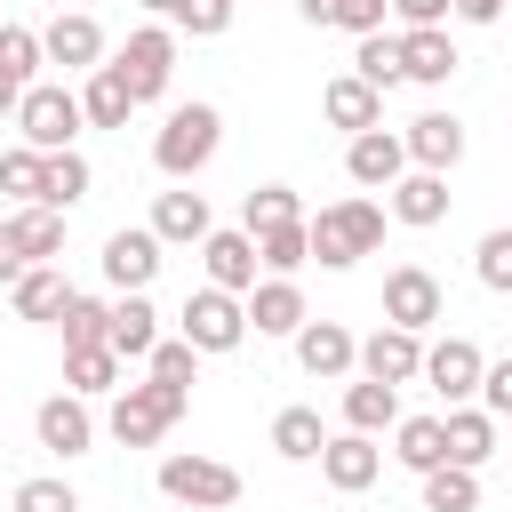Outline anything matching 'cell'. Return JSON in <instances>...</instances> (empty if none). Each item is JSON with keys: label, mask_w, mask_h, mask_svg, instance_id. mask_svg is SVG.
Returning <instances> with one entry per match:
<instances>
[{"label": "cell", "mask_w": 512, "mask_h": 512, "mask_svg": "<svg viewBox=\"0 0 512 512\" xmlns=\"http://www.w3.org/2000/svg\"><path fill=\"white\" fill-rule=\"evenodd\" d=\"M304 232H312V256H320L328 272H352L360 256L384 248V208H376L368 192H352V200H328L320 216H304Z\"/></svg>", "instance_id": "obj_1"}, {"label": "cell", "mask_w": 512, "mask_h": 512, "mask_svg": "<svg viewBox=\"0 0 512 512\" xmlns=\"http://www.w3.org/2000/svg\"><path fill=\"white\" fill-rule=\"evenodd\" d=\"M216 144H224V112L216 104H176L160 120V136H152V168L184 184V176H200L216 160Z\"/></svg>", "instance_id": "obj_2"}, {"label": "cell", "mask_w": 512, "mask_h": 512, "mask_svg": "<svg viewBox=\"0 0 512 512\" xmlns=\"http://www.w3.org/2000/svg\"><path fill=\"white\" fill-rule=\"evenodd\" d=\"M80 128H88V112H80V96H72L64 80H32V88H24V104H16V136H24L32 152H72Z\"/></svg>", "instance_id": "obj_3"}, {"label": "cell", "mask_w": 512, "mask_h": 512, "mask_svg": "<svg viewBox=\"0 0 512 512\" xmlns=\"http://www.w3.org/2000/svg\"><path fill=\"white\" fill-rule=\"evenodd\" d=\"M176 336H184L192 352H240V344H248V296L192 288L184 312H176Z\"/></svg>", "instance_id": "obj_4"}, {"label": "cell", "mask_w": 512, "mask_h": 512, "mask_svg": "<svg viewBox=\"0 0 512 512\" xmlns=\"http://www.w3.org/2000/svg\"><path fill=\"white\" fill-rule=\"evenodd\" d=\"M184 408H192V392H176V384H152V376H144V384H120V400H112V440H120V448H152Z\"/></svg>", "instance_id": "obj_5"}, {"label": "cell", "mask_w": 512, "mask_h": 512, "mask_svg": "<svg viewBox=\"0 0 512 512\" xmlns=\"http://www.w3.org/2000/svg\"><path fill=\"white\" fill-rule=\"evenodd\" d=\"M160 496L192 504V512H232L240 504V472L224 456H160Z\"/></svg>", "instance_id": "obj_6"}, {"label": "cell", "mask_w": 512, "mask_h": 512, "mask_svg": "<svg viewBox=\"0 0 512 512\" xmlns=\"http://www.w3.org/2000/svg\"><path fill=\"white\" fill-rule=\"evenodd\" d=\"M112 72L136 88V104H160V96H168V80H176V32H168V24H136V32L120 40Z\"/></svg>", "instance_id": "obj_7"}, {"label": "cell", "mask_w": 512, "mask_h": 512, "mask_svg": "<svg viewBox=\"0 0 512 512\" xmlns=\"http://www.w3.org/2000/svg\"><path fill=\"white\" fill-rule=\"evenodd\" d=\"M96 264H104V280H112L120 296H144V288L160 280V264H168V256H160V232H152V224H120V232L104 240V256H96Z\"/></svg>", "instance_id": "obj_8"}, {"label": "cell", "mask_w": 512, "mask_h": 512, "mask_svg": "<svg viewBox=\"0 0 512 512\" xmlns=\"http://www.w3.org/2000/svg\"><path fill=\"white\" fill-rule=\"evenodd\" d=\"M480 376H488V352H480L472 336H440V344H424V384H432L448 408L480 400Z\"/></svg>", "instance_id": "obj_9"}, {"label": "cell", "mask_w": 512, "mask_h": 512, "mask_svg": "<svg viewBox=\"0 0 512 512\" xmlns=\"http://www.w3.org/2000/svg\"><path fill=\"white\" fill-rule=\"evenodd\" d=\"M440 312H448V296H440V280H432L424 264H392V272H384V320H392V328H416V336H424Z\"/></svg>", "instance_id": "obj_10"}, {"label": "cell", "mask_w": 512, "mask_h": 512, "mask_svg": "<svg viewBox=\"0 0 512 512\" xmlns=\"http://www.w3.org/2000/svg\"><path fill=\"white\" fill-rule=\"evenodd\" d=\"M360 376H368V384H392V392H400V384H424V336L384 320V328L360 344Z\"/></svg>", "instance_id": "obj_11"}, {"label": "cell", "mask_w": 512, "mask_h": 512, "mask_svg": "<svg viewBox=\"0 0 512 512\" xmlns=\"http://www.w3.org/2000/svg\"><path fill=\"white\" fill-rule=\"evenodd\" d=\"M344 176H352L360 192H392V184L408 176V144H400L392 128H368V136L344 144Z\"/></svg>", "instance_id": "obj_12"}, {"label": "cell", "mask_w": 512, "mask_h": 512, "mask_svg": "<svg viewBox=\"0 0 512 512\" xmlns=\"http://www.w3.org/2000/svg\"><path fill=\"white\" fill-rule=\"evenodd\" d=\"M400 144H408V168L448 176V168L464 160V120H456V112H416V120L400 128Z\"/></svg>", "instance_id": "obj_13"}, {"label": "cell", "mask_w": 512, "mask_h": 512, "mask_svg": "<svg viewBox=\"0 0 512 512\" xmlns=\"http://www.w3.org/2000/svg\"><path fill=\"white\" fill-rule=\"evenodd\" d=\"M376 472H384V448L368 432H328V448H320V480L328 488L360 496V488H376Z\"/></svg>", "instance_id": "obj_14"}, {"label": "cell", "mask_w": 512, "mask_h": 512, "mask_svg": "<svg viewBox=\"0 0 512 512\" xmlns=\"http://www.w3.org/2000/svg\"><path fill=\"white\" fill-rule=\"evenodd\" d=\"M384 216H392V224H408V232H432V224L448 216V176H432V168H408V176L384 192Z\"/></svg>", "instance_id": "obj_15"}, {"label": "cell", "mask_w": 512, "mask_h": 512, "mask_svg": "<svg viewBox=\"0 0 512 512\" xmlns=\"http://www.w3.org/2000/svg\"><path fill=\"white\" fill-rule=\"evenodd\" d=\"M200 264H208V288H224V296H248L256 288V232H208L200 240Z\"/></svg>", "instance_id": "obj_16"}, {"label": "cell", "mask_w": 512, "mask_h": 512, "mask_svg": "<svg viewBox=\"0 0 512 512\" xmlns=\"http://www.w3.org/2000/svg\"><path fill=\"white\" fill-rule=\"evenodd\" d=\"M296 360H304V376H352L360 368V336L344 320H304L296 328Z\"/></svg>", "instance_id": "obj_17"}, {"label": "cell", "mask_w": 512, "mask_h": 512, "mask_svg": "<svg viewBox=\"0 0 512 512\" xmlns=\"http://www.w3.org/2000/svg\"><path fill=\"white\" fill-rule=\"evenodd\" d=\"M32 432H40V448H56V456H88V448H96V416H88V400H80V392L40 400Z\"/></svg>", "instance_id": "obj_18"}, {"label": "cell", "mask_w": 512, "mask_h": 512, "mask_svg": "<svg viewBox=\"0 0 512 512\" xmlns=\"http://www.w3.org/2000/svg\"><path fill=\"white\" fill-rule=\"evenodd\" d=\"M40 48H48V64H64V72H104V24L96 16H56L48 32H40Z\"/></svg>", "instance_id": "obj_19"}, {"label": "cell", "mask_w": 512, "mask_h": 512, "mask_svg": "<svg viewBox=\"0 0 512 512\" xmlns=\"http://www.w3.org/2000/svg\"><path fill=\"white\" fill-rule=\"evenodd\" d=\"M320 112H328V128H344V136H368V128H384V96H376L360 72H336V80L320 88Z\"/></svg>", "instance_id": "obj_20"}, {"label": "cell", "mask_w": 512, "mask_h": 512, "mask_svg": "<svg viewBox=\"0 0 512 512\" xmlns=\"http://www.w3.org/2000/svg\"><path fill=\"white\" fill-rule=\"evenodd\" d=\"M312 312H304V288L296 280H256L248 288V328L256 336H296Z\"/></svg>", "instance_id": "obj_21"}, {"label": "cell", "mask_w": 512, "mask_h": 512, "mask_svg": "<svg viewBox=\"0 0 512 512\" xmlns=\"http://www.w3.org/2000/svg\"><path fill=\"white\" fill-rule=\"evenodd\" d=\"M152 232H160V248H200L216 224H208V200L200 192H160L152 200Z\"/></svg>", "instance_id": "obj_22"}, {"label": "cell", "mask_w": 512, "mask_h": 512, "mask_svg": "<svg viewBox=\"0 0 512 512\" xmlns=\"http://www.w3.org/2000/svg\"><path fill=\"white\" fill-rule=\"evenodd\" d=\"M80 288L64 280V264H32L16 288H8V304H16V320H64V304H72Z\"/></svg>", "instance_id": "obj_23"}, {"label": "cell", "mask_w": 512, "mask_h": 512, "mask_svg": "<svg viewBox=\"0 0 512 512\" xmlns=\"http://www.w3.org/2000/svg\"><path fill=\"white\" fill-rule=\"evenodd\" d=\"M104 344H112L120 360H152V352H160V312H152V296H120Z\"/></svg>", "instance_id": "obj_24"}, {"label": "cell", "mask_w": 512, "mask_h": 512, "mask_svg": "<svg viewBox=\"0 0 512 512\" xmlns=\"http://www.w3.org/2000/svg\"><path fill=\"white\" fill-rule=\"evenodd\" d=\"M392 456L408 472H440L448 464V416H400L392 424Z\"/></svg>", "instance_id": "obj_25"}, {"label": "cell", "mask_w": 512, "mask_h": 512, "mask_svg": "<svg viewBox=\"0 0 512 512\" xmlns=\"http://www.w3.org/2000/svg\"><path fill=\"white\" fill-rule=\"evenodd\" d=\"M400 64H408L416 88H448V72H456L464 56H456L448 32H400Z\"/></svg>", "instance_id": "obj_26"}, {"label": "cell", "mask_w": 512, "mask_h": 512, "mask_svg": "<svg viewBox=\"0 0 512 512\" xmlns=\"http://www.w3.org/2000/svg\"><path fill=\"white\" fill-rule=\"evenodd\" d=\"M392 424H400V392H392V384H368V376L344 384V432H368V440H376V432H392Z\"/></svg>", "instance_id": "obj_27"}, {"label": "cell", "mask_w": 512, "mask_h": 512, "mask_svg": "<svg viewBox=\"0 0 512 512\" xmlns=\"http://www.w3.org/2000/svg\"><path fill=\"white\" fill-rule=\"evenodd\" d=\"M488 456H496V416L488 408H448V464L480 472Z\"/></svg>", "instance_id": "obj_28"}, {"label": "cell", "mask_w": 512, "mask_h": 512, "mask_svg": "<svg viewBox=\"0 0 512 512\" xmlns=\"http://www.w3.org/2000/svg\"><path fill=\"white\" fill-rule=\"evenodd\" d=\"M80 112H88V128H128V112H136V88L104 64V72H88V88H80Z\"/></svg>", "instance_id": "obj_29"}, {"label": "cell", "mask_w": 512, "mask_h": 512, "mask_svg": "<svg viewBox=\"0 0 512 512\" xmlns=\"http://www.w3.org/2000/svg\"><path fill=\"white\" fill-rule=\"evenodd\" d=\"M352 72L384 96V88H400L408 80V64H400V32H368V40H352Z\"/></svg>", "instance_id": "obj_30"}, {"label": "cell", "mask_w": 512, "mask_h": 512, "mask_svg": "<svg viewBox=\"0 0 512 512\" xmlns=\"http://www.w3.org/2000/svg\"><path fill=\"white\" fill-rule=\"evenodd\" d=\"M272 448H280L288 464H320V448H328L320 408H280V416H272Z\"/></svg>", "instance_id": "obj_31"}, {"label": "cell", "mask_w": 512, "mask_h": 512, "mask_svg": "<svg viewBox=\"0 0 512 512\" xmlns=\"http://www.w3.org/2000/svg\"><path fill=\"white\" fill-rule=\"evenodd\" d=\"M120 368H128V360H120L112 344L64 352V392H80V400H88V392H112V384H120Z\"/></svg>", "instance_id": "obj_32"}, {"label": "cell", "mask_w": 512, "mask_h": 512, "mask_svg": "<svg viewBox=\"0 0 512 512\" xmlns=\"http://www.w3.org/2000/svg\"><path fill=\"white\" fill-rule=\"evenodd\" d=\"M280 224H304L296 192H288V184H256V192L240 200V232H280Z\"/></svg>", "instance_id": "obj_33"}, {"label": "cell", "mask_w": 512, "mask_h": 512, "mask_svg": "<svg viewBox=\"0 0 512 512\" xmlns=\"http://www.w3.org/2000/svg\"><path fill=\"white\" fill-rule=\"evenodd\" d=\"M424 512H480V472H464V464L424 472Z\"/></svg>", "instance_id": "obj_34"}, {"label": "cell", "mask_w": 512, "mask_h": 512, "mask_svg": "<svg viewBox=\"0 0 512 512\" xmlns=\"http://www.w3.org/2000/svg\"><path fill=\"white\" fill-rule=\"evenodd\" d=\"M16 240L32 264H56L64 256V208H16Z\"/></svg>", "instance_id": "obj_35"}, {"label": "cell", "mask_w": 512, "mask_h": 512, "mask_svg": "<svg viewBox=\"0 0 512 512\" xmlns=\"http://www.w3.org/2000/svg\"><path fill=\"white\" fill-rule=\"evenodd\" d=\"M256 256L272 280H296V264H312V232L304 224H280V232H256Z\"/></svg>", "instance_id": "obj_36"}, {"label": "cell", "mask_w": 512, "mask_h": 512, "mask_svg": "<svg viewBox=\"0 0 512 512\" xmlns=\"http://www.w3.org/2000/svg\"><path fill=\"white\" fill-rule=\"evenodd\" d=\"M40 184H48V152H32V144H16V152H0V192H8V200H24V208H40Z\"/></svg>", "instance_id": "obj_37"}, {"label": "cell", "mask_w": 512, "mask_h": 512, "mask_svg": "<svg viewBox=\"0 0 512 512\" xmlns=\"http://www.w3.org/2000/svg\"><path fill=\"white\" fill-rule=\"evenodd\" d=\"M88 160L80 152H48V184H40V208H72V200H88Z\"/></svg>", "instance_id": "obj_38"}, {"label": "cell", "mask_w": 512, "mask_h": 512, "mask_svg": "<svg viewBox=\"0 0 512 512\" xmlns=\"http://www.w3.org/2000/svg\"><path fill=\"white\" fill-rule=\"evenodd\" d=\"M104 336H112V304L72 296V304H64V352H88V344H104Z\"/></svg>", "instance_id": "obj_39"}, {"label": "cell", "mask_w": 512, "mask_h": 512, "mask_svg": "<svg viewBox=\"0 0 512 512\" xmlns=\"http://www.w3.org/2000/svg\"><path fill=\"white\" fill-rule=\"evenodd\" d=\"M40 64H48V48H40V32H24V24H0V72L8 80H40Z\"/></svg>", "instance_id": "obj_40"}, {"label": "cell", "mask_w": 512, "mask_h": 512, "mask_svg": "<svg viewBox=\"0 0 512 512\" xmlns=\"http://www.w3.org/2000/svg\"><path fill=\"white\" fill-rule=\"evenodd\" d=\"M472 272H480V288H496V296H512V224H496V232H480V248H472Z\"/></svg>", "instance_id": "obj_41"}, {"label": "cell", "mask_w": 512, "mask_h": 512, "mask_svg": "<svg viewBox=\"0 0 512 512\" xmlns=\"http://www.w3.org/2000/svg\"><path fill=\"white\" fill-rule=\"evenodd\" d=\"M144 368H152V384H176V392H192V384H200V352H192L184 336H160V352H152Z\"/></svg>", "instance_id": "obj_42"}, {"label": "cell", "mask_w": 512, "mask_h": 512, "mask_svg": "<svg viewBox=\"0 0 512 512\" xmlns=\"http://www.w3.org/2000/svg\"><path fill=\"white\" fill-rule=\"evenodd\" d=\"M232 8H240V0H184L168 24L192 32V40H216V32H232Z\"/></svg>", "instance_id": "obj_43"}, {"label": "cell", "mask_w": 512, "mask_h": 512, "mask_svg": "<svg viewBox=\"0 0 512 512\" xmlns=\"http://www.w3.org/2000/svg\"><path fill=\"white\" fill-rule=\"evenodd\" d=\"M16 512H80V496H72V480H24Z\"/></svg>", "instance_id": "obj_44"}, {"label": "cell", "mask_w": 512, "mask_h": 512, "mask_svg": "<svg viewBox=\"0 0 512 512\" xmlns=\"http://www.w3.org/2000/svg\"><path fill=\"white\" fill-rule=\"evenodd\" d=\"M384 16H392V0H336V32H352V40L384 32Z\"/></svg>", "instance_id": "obj_45"}, {"label": "cell", "mask_w": 512, "mask_h": 512, "mask_svg": "<svg viewBox=\"0 0 512 512\" xmlns=\"http://www.w3.org/2000/svg\"><path fill=\"white\" fill-rule=\"evenodd\" d=\"M392 16H400V32H448L456 0H392Z\"/></svg>", "instance_id": "obj_46"}, {"label": "cell", "mask_w": 512, "mask_h": 512, "mask_svg": "<svg viewBox=\"0 0 512 512\" xmlns=\"http://www.w3.org/2000/svg\"><path fill=\"white\" fill-rule=\"evenodd\" d=\"M480 408H488V416H512V360H488V376H480Z\"/></svg>", "instance_id": "obj_47"}, {"label": "cell", "mask_w": 512, "mask_h": 512, "mask_svg": "<svg viewBox=\"0 0 512 512\" xmlns=\"http://www.w3.org/2000/svg\"><path fill=\"white\" fill-rule=\"evenodd\" d=\"M32 272V256H24V240H16V216H0V288H16Z\"/></svg>", "instance_id": "obj_48"}, {"label": "cell", "mask_w": 512, "mask_h": 512, "mask_svg": "<svg viewBox=\"0 0 512 512\" xmlns=\"http://www.w3.org/2000/svg\"><path fill=\"white\" fill-rule=\"evenodd\" d=\"M456 16H464V24H496V16H504V0H456Z\"/></svg>", "instance_id": "obj_49"}, {"label": "cell", "mask_w": 512, "mask_h": 512, "mask_svg": "<svg viewBox=\"0 0 512 512\" xmlns=\"http://www.w3.org/2000/svg\"><path fill=\"white\" fill-rule=\"evenodd\" d=\"M296 16L304 24H336V0H296Z\"/></svg>", "instance_id": "obj_50"}, {"label": "cell", "mask_w": 512, "mask_h": 512, "mask_svg": "<svg viewBox=\"0 0 512 512\" xmlns=\"http://www.w3.org/2000/svg\"><path fill=\"white\" fill-rule=\"evenodd\" d=\"M16 104H24V80H8V72H0V120H16Z\"/></svg>", "instance_id": "obj_51"}, {"label": "cell", "mask_w": 512, "mask_h": 512, "mask_svg": "<svg viewBox=\"0 0 512 512\" xmlns=\"http://www.w3.org/2000/svg\"><path fill=\"white\" fill-rule=\"evenodd\" d=\"M144 8H152V16H176V8H184V0H144Z\"/></svg>", "instance_id": "obj_52"}]
</instances>
